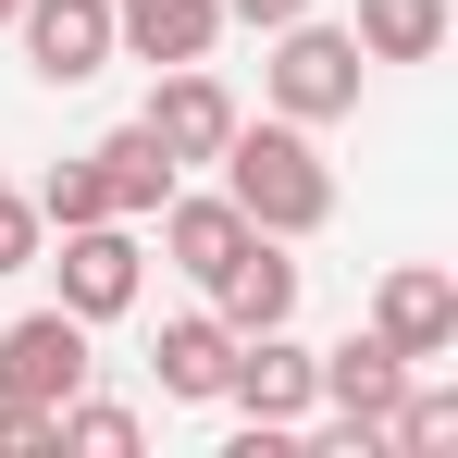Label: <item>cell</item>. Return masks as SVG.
Instances as JSON below:
<instances>
[{
  "instance_id": "obj_1",
  "label": "cell",
  "mask_w": 458,
  "mask_h": 458,
  "mask_svg": "<svg viewBox=\"0 0 458 458\" xmlns=\"http://www.w3.org/2000/svg\"><path fill=\"white\" fill-rule=\"evenodd\" d=\"M211 161H224V199L260 235H322L335 224V174H322V149H310V124H285V112H273V124L235 112V137Z\"/></svg>"
},
{
  "instance_id": "obj_2",
  "label": "cell",
  "mask_w": 458,
  "mask_h": 458,
  "mask_svg": "<svg viewBox=\"0 0 458 458\" xmlns=\"http://www.w3.org/2000/svg\"><path fill=\"white\" fill-rule=\"evenodd\" d=\"M260 87H273V112H285V124H335V112H360V38L298 13V25H273Z\"/></svg>"
},
{
  "instance_id": "obj_3",
  "label": "cell",
  "mask_w": 458,
  "mask_h": 458,
  "mask_svg": "<svg viewBox=\"0 0 458 458\" xmlns=\"http://www.w3.org/2000/svg\"><path fill=\"white\" fill-rule=\"evenodd\" d=\"M50 273H63V310L99 335V322H124V310H137L149 248H137V224H124V211H99V224H63V260H50Z\"/></svg>"
},
{
  "instance_id": "obj_4",
  "label": "cell",
  "mask_w": 458,
  "mask_h": 458,
  "mask_svg": "<svg viewBox=\"0 0 458 458\" xmlns=\"http://www.w3.org/2000/svg\"><path fill=\"white\" fill-rule=\"evenodd\" d=\"M87 384V322L63 298L25 310V322H0V396H25V409H63Z\"/></svg>"
},
{
  "instance_id": "obj_5",
  "label": "cell",
  "mask_w": 458,
  "mask_h": 458,
  "mask_svg": "<svg viewBox=\"0 0 458 458\" xmlns=\"http://www.w3.org/2000/svg\"><path fill=\"white\" fill-rule=\"evenodd\" d=\"M224 396L248 409V421H260V434H298L310 409H322V396H310V347L285 335V322L235 335V360H224Z\"/></svg>"
},
{
  "instance_id": "obj_6",
  "label": "cell",
  "mask_w": 458,
  "mask_h": 458,
  "mask_svg": "<svg viewBox=\"0 0 458 458\" xmlns=\"http://www.w3.org/2000/svg\"><path fill=\"white\" fill-rule=\"evenodd\" d=\"M372 335L409 360V372L446 360V347H458V273H446V260H396V273L372 285Z\"/></svg>"
},
{
  "instance_id": "obj_7",
  "label": "cell",
  "mask_w": 458,
  "mask_h": 458,
  "mask_svg": "<svg viewBox=\"0 0 458 458\" xmlns=\"http://www.w3.org/2000/svg\"><path fill=\"white\" fill-rule=\"evenodd\" d=\"M13 38H25V63H38L50 87H87L99 63H112V0H25Z\"/></svg>"
},
{
  "instance_id": "obj_8",
  "label": "cell",
  "mask_w": 458,
  "mask_h": 458,
  "mask_svg": "<svg viewBox=\"0 0 458 458\" xmlns=\"http://www.w3.org/2000/svg\"><path fill=\"white\" fill-rule=\"evenodd\" d=\"M137 124H149L161 149H174V174H186V161H211V149L235 137V99H224V75H199V63H174V75H161V99L137 112Z\"/></svg>"
},
{
  "instance_id": "obj_9",
  "label": "cell",
  "mask_w": 458,
  "mask_h": 458,
  "mask_svg": "<svg viewBox=\"0 0 458 458\" xmlns=\"http://www.w3.org/2000/svg\"><path fill=\"white\" fill-rule=\"evenodd\" d=\"M248 211H235V199H161V248H174V273H186V285H224L235 260H248Z\"/></svg>"
},
{
  "instance_id": "obj_10",
  "label": "cell",
  "mask_w": 458,
  "mask_h": 458,
  "mask_svg": "<svg viewBox=\"0 0 458 458\" xmlns=\"http://www.w3.org/2000/svg\"><path fill=\"white\" fill-rule=\"evenodd\" d=\"M224 38V0H112V50L137 63H211Z\"/></svg>"
},
{
  "instance_id": "obj_11",
  "label": "cell",
  "mask_w": 458,
  "mask_h": 458,
  "mask_svg": "<svg viewBox=\"0 0 458 458\" xmlns=\"http://www.w3.org/2000/svg\"><path fill=\"white\" fill-rule=\"evenodd\" d=\"M235 335H260V322H298V260H285V235H248V260H235L224 285H211Z\"/></svg>"
},
{
  "instance_id": "obj_12",
  "label": "cell",
  "mask_w": 458,
  "mask_h": 458,
  "mask_svg": "<svg viewBox=\"0 0 458 458\" xmlns=\"http://www.w3.org/2000/svg\"><path fill=\"white\" fill-rule=\"evenodd\" d=\"M99 199H112V211H124V224H149L161 199H174V149H161L149 124H112V137H99Z\"/></svg>"
},
{
  "instance_id": "obj_13",
  "label": "cell",
  "mask_w": 458,
  "mask_h": 458,
  "mask_svg": "<svg viewBox=\"0 0 458 458\" xmlns=\"http://www.w3.org/2000/svg\"><path fill=\"white\" fill-rule=\"evenodd\" d=\"M224 360H235V322H224V310H186V322H161V347H149L161 396H224Z\"/></svg>"
},
{
  "instance_id": "obj_14",
  "label": "cell",
  "mask_w": 458,
  "mask_h": 458,
  "mask_svg": "<svg viewBox=\"0 0 458 458\" xmlns=\"http://www.w3.org/2000/svg\"><path fill=\"white\" fill-rule=\"evenodd\" d=\"M360 63H434L446 50V0H360Z\"/></svg>"
},
{
  "instance_id": "obj_15",
  "label": "cell",
  "mask_w": 458,
  "mask_h": 458,
  "mask_svg": "<svg viewBox=\"0 0 458 458\" xmlns=\"http://www.w3.org/2000/svg\"><path fill=\"white\" fill-rule=\"evenodd\" d=\"M63 446H87V458H137V409H112V396H63Z\"/></svg>"
},
{
  "instance_id": "obj_16",
  "label": "cell",
  "mask_w": 458,
  "mask_h": 458,
  "mask_svg": "<svg viewBox=\"0 0 458 458\" xmlns=\"http://www.w3.org/2000/svg\"><path fill=\"white\" fill-rule=\"evenodd\" d=\"M99 211H112V199H99V161H63V174L38 186V224H50V235H63V224H99Z\"/></svg>"
},
{
  "instance_id": "obj_17",
  "label": "cell",
  "mask_w": 458,
  "mask_h": 458,
  "mask_svg": "<svg viewBox=\"0 0 458 458\" xmlns=\"http://www.w3.org/2000/svg\"><path fill=\"white\" fill-rule=\"evenodd\" d=\"M63 446V409H25V396H0V458H50Z\"/></svg>"
},
{
  "instance_id": "obj_18",
  "label": "cell",
  "mask_w": 458,
  "mask_h": 458,
  "mask_svg": "<svg viewBox=\"0 0 458 458\" xmlns=\"http://www.w3.org/2000/svg\"><path fill=\"white\" fill-rule=\"evenodd\" d=\"M38 199H13V186H0V273H25V260H38Z\"/></svg>"
},
{
  "instance_id": "obj_19",
  "label": "cell",
  "mask_w": 458,
  "mask_h": 458,
  "mask_svg": "<svg viewBox=\"0 0 458 458\" xmlns=\"http://www.w3.org/2000/svg\"><path fill=\"white\" fill-rule=\"evenodd\" d=\"M310 0H224V25H260V38H273V25H298Z\"/></svg>"
},
{
  "instance_id": "obj_20",
  "label": "cell",
  "mask_w": 458,
  "mask_h": 458,
  "mask_svg": "<svg viewBox=\"0 0 458 458\" xmlns=\"http://www.w3.org/2000/svg\"><path fill=\"white\" fill-rule=\"evenodd\" d=\"M13 13H25V0H0V25H13Z\"/></svg>"
}]
</instances>
